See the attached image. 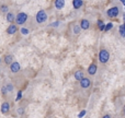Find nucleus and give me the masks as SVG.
I'll list each match as a JSON object with an SVG mask.
<instances>
[{"instance_id": "nucleus-1", "label": "nucleus", "mask_w": 125, "mask_h": 118, "mask_svg": "<svg viewBox=\"0 0 125 118\" xmlns=\"http://www.w3.org/2000/svg\"><path fill=\"white\" fill-rule=\"evenodd\" d=\"M110 59V53L106 49H101L99 53V60L101 64H105Z\"/></svg>"}, {"instance_id": "nucleus-18", "label": "nucleus", "mask_w": 125, "mask_h": 118, "mask_svg": "<svg viewBox=\"0 0 125 118\" xmlns=\"http://www.w3.org/2000/svg\"><path fill=\"white\" fill-rule=\"evenodd\" d=\"M0 11H1L2 13H8V11H9L8 6H7V4H3V6H1V7H0Z\"/></svg>"}, {"instance_id": "nucleus-2", "label": "nucleus", "mask_w": 125, "mask_h": 118, "mask_svg": "<svg viewBox=\"0 0 125 118\" xmlns=\"http://www.w3.org/2000/svg\"><path fill=\"white\" fill-rule=\"evenodd\" d=\"M35 19H36L37 23H40V24L45 23L46 20H47V14H46V12L44 10H40L39 12L36 13V17H35Z\"/></svg>"}, {"instance_id": "nucleus-9", "label": "nucleus", "mask_w": 125, "mask_h": 118, "mask_svg": "<svg viewBox=\"0 0 125 118\" xmlns=\"http://www.w3.org/2000/svg\"><path fill=\"white\" fill-rule=\"evenodd\" d=\"M97 64H91L90 66H89V68H88V73L90 75H94L95 74V72H97Z\"/></svg>"}, {"instance_id": "nucleus-14", "label": "nucleus", "mask_w": 125, "mask_h": 118, "mask_svg": "<svg viewBox=\"0 0 125 118\" xmlns=\"http://www.w3.org/2000/svg\"><path fill=\"white\" fill-rule=\"evenodd\" d=\"M12 60H13L12 55H6V57H4V62H6L7 64H11L13 62Z\"/></svg>"}, {"instance_id": "nucleus-32", "label": "nucleus", "mask_w": 125, "mask_h": 118, "mask_svg": "<svg viewBox=\"0 0 125 118\" xmlns=\"http://www.w3.org/2000/svg\"><path fill=\"white\" fill-rule=\"evenodd\" d=\"M0 62H1V58H0Z\"/></svg>"}, {"instance_id": "nucleus-12", "label": "nucleus", "mask_w": 125, "mask_h": 118, "mask_svg": "<svg viewBox=\"0 0 125 118\" xmlns=\"http://www.w3.org/2000/svg\"><path fill=\"white\" fill-rule=\"evenodd\" d=\"M83 4V1L82 0H73V6L75 9H80Z\"/></svg>"}, {"instance_id": "nucleus-5", "label": "nucleus", "mask_w": 125, "mask_h": 118, "mask_svg": "<svg viewBox=\"0 0 125 118\" xmlns=\"http://www.w3.org/2000/svg\"><path fill=\"white\" fill-rule=\"evenodd\" d=\"M79 82H80V86L82 89H88L91 85V80L89 78H82Z\"/></svg>"}, {"instance_id": "nucleus-31", "label": "nucleus", "mask_w": 125, "mask_h": 118, "mask_svg": "<svg viewBox=\"0 0 125 118\" xmlns=\"http://www.w3.org/2000/svg\"><path fill=\"white\" fill-rule=\"evenodd\" d=\"M124 115H125V107H124Z\"/></svg>"}, {"instance_id": "nucleus-7", "label": "nucleus", "mask_w": 125, "mask_h": 118, "mask_svg": "<svg viewBox=\"0 0 125 118\" xmlns=\"http://www.w3.org/2000/svg\"><path fill=\"white\" fill-rule=\"evenodd\" d=\"M9 110H10V104L8 102H3L1 104V113L3 115H7L9 113Z\"/></svg>"}, {"instance_id": "nucleus-11", "label": "nucleus", "mask_w": 125, "mask_h": 118, "mask_svg": "<svg viewBox=\"0 0 125 118\" xmlns=\"http://www.w3.org/2000/svg\"><path fill=\"white\" fill-rule=\"evenodd\" d=\"M55 7L58 10L62 9L65 7V0H55Z\"/></svg>"}, {"instance_id": "nucleus-22", "label": "nucleus", "mask_w": 125, "mask_h": 118, "mask_svg": "<svg viewBox=\"0 0 125 118\" xmlns=\"http://www.w3.org/2000/svg\"><path fill=\"white\" fill-rule=\"evenodd\" d=\"M112 27H113V24L112 23H108L105 25V31H110Z\"/></svg>"}, {"instance_id": "nucleus-13", "label": "nucleus", "mask_w": 125, "mask_h": 118, "mask_svg": "<svg viewBox=\"0 0 125 118\" xmlns=\"http://www.w3.org/2000/svg\"><path fill=\"white\" fill-rule=\"evenodd\" d=\"M82 78H84L83 72H82V71H80V70L76 71V72H75V79L77 80V81H80V80H81Z\"/></svg>"}, {"instance_id": "nucleus-19", "label": "nucleus", "mask_w": 125, "mask_h": 118, "mask_svg": "<svg viewBox=\"0 0 125 118\" xmlns=\"http://www.w3.org/2000/svg\"><path fill=\"white\" fill-rule=\"evenodd\" d=\"M120 34L122 37H125V24L120 26Z\"/></svg>"}, {"instance_id": "nucleus-16", "label": "nucleus", "mask_w": 125, "mask_h": 118, "mask_svg": "<svg viewBox=\"0 0 125 118\" xmlns=\"http://www.w3.org/2000/svg\"><path fill=\"white\" fill-rule=\"evenodd\" d=\"M98 27H99L100 31H105V24L103 23L102 20H99V21H98Z\"/></svg>"}, {"instance_id": "nucleus-15", "label": "nucleus", "mask_w": 125, "mask_h": 118, "mask_svg": "<svg viewBox=\"0 0 125 118\" xmlns=\"http://www.w3.org/2000/svg\"><path fill=\"white\" fill-rule=\"evenodd\" d=\"M7 21H8V22L15 21V18H14V15H13V13H11V12L7 13Z\"/></svg>"}, {"instance_id": "nucleus-24", "label": "nucleus", "mask_w": 125, "mask_h": 118, "mask_svg": "<svg viewBox=\"0 0 125 118\" xmlns=\"http://www.w3.org/2000/svg\"><path fill=\"white\" fill-rule=\"evenodd\" d=\"M84 115H86V110H81V112H80L79 113V115H78V117H79V118H82V117H83L84 116Z\"/></svg>"}, {"instance_id": "nucleus-21", "label": "nucleus", "mask_w": 125, "mask_h": 118, "mask_svg": "<svg viewBox=\"0 0 125 118\" xmlns=\"http://www.w3.org/2000/svg\"><path fill=\"white\" fill-rule=\"evenodd\" d=\"M21 99H22V91H19V92H18V95H17V99H15V101H20Z\"/></svg>"}, {"instance_id": "nucleus-33", "label": "nucleus", "mask_w": 125, "mask_h": 118, "mask_svg": "<svg viewBox=\"0 0 125 118\" xmlns=\"http://www.w3.org/2000/svg\"><path fill=\"white\" fill-rule=\"evenodd\" d=\"M50 118H52V117H50Z\"/></svg>"}, {"instance_id": "nucleus-8", "label": "nucleus", "mask_w": 125, "mask_h": 118, "mask_svg": "<svg viewBox=\"0 0 125 118\" xmlns=\"http://www.w3.org/2000/svg\"><path fill=\"white\" fill-rule=\"evenodd\" d=\"M18 31V26L15 25V24H10L9 25V27L7 28V33H8L9 35H12V34H15Z\"/></svg>"}, {"instance_id": "nucleus-4", "label": "nucleus", "mask_w": 125, "mask_h": 118, "mask_svg": "<svg viewBox=\"0 0 125 118\" xmlns=\"http://www.w3.org/2000/svg\"><path fill=\"white\" fill-rule=\"evenodd\" d=\"M120 13V9L117 7H112L110 8L108 11H106V14H108L109 18H116Z\"/></svg>"}, {"instance_id": "nucleus-20", "label": "nucleus", "mask_w": 125, "mask_h": 118, "mask_svg": "<svg viewBox=\"0 0 125 118\" xmlns=\"http://www.w3.org/2000/svg\"><path fill=\"white\" fill-rule=\"evenodd\" d=\"M20 32H21V34H23V35H28L29 34V30L26 27H22L21 30H20Z\"/></svg>"}, {"instance_id": "nucleus-3", "label": "nucleus", "mask_w": 125, "mask_h": 118, "mask_svg": "<svg viewBox=\"0 0 125 118\" xmlns=\"http://www.w3.org/2000/svg\"><path fill=\"white\" fill-rule=\"evenodd\" d=\"M26 20H28V14L24 12H20L15 17V23L18 25H22V24H24L26 22Z\"/></svg>"}, {"instance_id": "nucleus-25", "label": "nucleus", "mask_w": 125, "mask_h": 118, "mask_svg": "<svg viewBox=\"0 0 125 118\" xmlns=\"http://www.w3.org/2000/svg\"><path fill=\"white\" fill-rule=\"evenodd\" d=\"M1 92H2V94H3V95H6L7 94V91H8V90H7V86H2V89H1Z\"/></svg>"}, {"instance_id": "nucleus-26", "label": "nucleus", "mask_w": 125, "mask_h": 118, "mask_svg": "<svg viewBox=\"0 0 125 118\" xmlns=\"http://www.w3.org/2000/svg\"><path fill=\"white\" fill-rule=\"evenodd\" d=\"M18 113H19L20 115H22L24 113V109H23V108H19V109H18Z\"/></svg>"}, {"instance_id": "nucleus-29", "label": "nucleus", "mask_w": 125, "mask_h": 118, "mask_svg": "<svg viewBox=\"0 0 125 118\" xmlns=\"http://www.w3.org/2000/svg\"><path fill=\"white\" fill-rule=\"evenodd\" d=\"M120 1H121V2H122V3H123V4H124V6H125V0H120Z\"/></svg>"}, {"instance_id": "nucleus-27", "label": "nucleus", "mask_w": 125, "mask_h": 118, "mask_svg": "<svg viewBox=\"0 0 125 118\" xmlns=\"http://www.w3.org/2000/svg\"><path fill=\"white\" fill-rule=\"evenodd\" d=\"M102 118H111V116H110L109 114H106V115H104V116L102 117Z\"/></svg>"}, {"instance_id": "nucleus-10", "label": "nucleus", "mask_w": 125, "mask_h": 118, "mask_svg": "<svg viewBox=\"0 0 125 118\" xmlns=\"http://www.w3.org/2000/svg\"><path fill=\"white\" fill-rule=\"evenodd\" d=\"M80 26H81V30H88V28L90 27V22H89L88 20L83 19L80 22Z\"/></svg>"}, {"instance_id": "nucleus-30", "label": "nucleus", "mask_w": 125, "mask_h": 118, "mask_svg": "<svg viewBox=\"0 0 125 118\" xmlns=\"http://www.w3.org/2000/svg\"><path fill=\"white\" fill-rule=\"evenodd\" d=\"M123 19H124V24H125V14H124V17H123Z\"/></svg>"}, {"instance_id": "nucleus-23", "label": "nucleus", "mask_w": 125, "mask_h": 118, "mask_svg": "<svg viewBox=\"0 0 125 118\" xmlns=\"http://www.w3.org/2000/svg\"><path fill=\"white\" fill-rule=\"evenodd\" d=\"M7 90H8L9 92H12L13 91V85L12 84H7Z\"/></svg>"}, {"instance_id": "nucleus-6", "label": "nucleus", "mask_w": 125, "mask_h": 118, "mask_svg": "<svg viewBox=\"0 0 125 118\" xmlns=\"http://www.w3.org/2000/svg\"><path fill=\"white\" fill-rule=\"evenodd\" d=\"M20 69H21V66H20L19 62L13 61L12 64H10V71H11V72L17 73V72H19V71H20Z\"/></svg>"}, {"instance_id": "nucleus-28", "label": "nucleus", "mask_w": 125, "mask_h": 118, "mask_svg": "<svg viewBox=\"0 0 125 118\" xmlns=\"http://www.w3.org/2000/svg\"><path fill=\"white\" fill-rule=\"evenodd\" d=\"M52 25H53V26H57V25H58V22H56V23H53Z\"/></svg>"}, {"instance_id": "nucleus-17", "label": "nucleus", "mask_w": 125, "mask_h": 118, "mask_svg": "<svg viewBox=\"0 0 125 118\" xmlns=\"http://www.w3.org/2000/svg\"><path fill=\"white\" fill-rule=\"evenodd\" d=\"M80 31H81V26H80V24L78 25V24H75L73 25V33L75 34H79Z\"/></svg>"}]
</instances>
